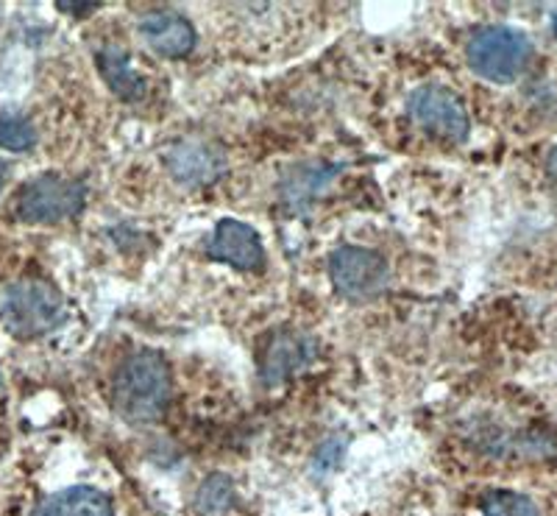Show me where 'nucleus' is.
<instances>
[{
  "instance_id": "nucleus-6",
  "label": "nucleus",
  "mask_w": 557,
  "mask_h": 516,
  "mask_svg": "<svg viewBox=\"0 0 557 516\" xmlns=\"http://www.w3.org/2000/svg\"><path fill=\"white\" fill-rule=\"evenodd\" d=\"M407 112H410L418 126L435 134V137H444L449 143H462L469 137V112H466L462 101L451 89L437 87V84L418 87L407 98Z\"/></svg>"
},
{
  "instance_id": "nucleus-19",
  "label": "nucleus",
  "mask_w": 557,
  "mask_h": 516,
  "mask_svg": "<svg viewBox=\"0 0 557 516\" xmlns=\"http://www.w3.org/2000/svg\"><path fill=\"white\" fill-rule=\"evenodd\" d=\"M552 28H555V34H557V14H555V17H552Z\"/></svg>"
},
{
  "instance_id": "nucleus-3",
  "label": "nucleus",
  "mask_w": 557,
  "mask_h": 516,
  "mask_svg": "<svg viewBox=\"0 0 557 516\" xmlns=\"http://www.w3.org/2000/svg\"><path fill=\"white\" fill-rule=\"evenodd\" d=\"M532 59V42L524 32L491 26L469 42L471 71L491 84H513Z\"/></svg>"
},
{
  "instance_id": "nucleus-16",
  "label": "nucleus",
  "mask_w": 557,
  "mask_h": 516,
  "mask_svg": "<svg viewBox=\"0 0 557 516\" xmlns=\"http://www.w3.org/2000/svg\"><path fill=\"white\" fill-rule=\"evenodd\" d=\"M59 9H62V12H96V3H84V7H82V3H62V7H59Z\"/></svg>"
},
{
  "instance_id": "nucleus-7",
  "label": "nucleus",
  "mask_w": 557,
  "mask_h": 516,
  "mask_svg": "<svg viewBox=\"0 0 557 516\" xmlns=\"http://www.w3.org/2000/svg\"><path fill=\"white\" fill-rule=\"evenodd\" d=\"M207 257L237 271H260L265 266V249L257 230L235 218H223L218 223L207 243Z\"/></svg>"
},
{
  "instance_id": "nucleus-9",
  "label": "nucleus",
  "mask_w": 557,
  "mask_h": 516,
  "mask_svg": "<svg viewBox=\"0 0 557 516\" xmlns=\"http://www.w3.org/2000/svg\"><path fill=\"white\" fill-rule=\"evenodd\" d=\"M315 355L318 344L310 335H305V332H276L271 339V344L265 346V352H262V380H265V385H278L282 380H287V377H293L296 371L305 369V366H310Z\"/></svg>"
},
{
  "instance_id": "nucleus-1",
  "label": "nucleus",
  "mask_w": 557,
  "mask_h": 516,
  "mask_svg": "<svg viewBox=\"0 0 557 516\" xmlns=\"http://www.w3.org/2000/svg\"><path fill=\"white\" fill-rule=\"evenodd\" d=\"M114 410L128 425H153L171 405V369L159 352H132L112 383Z\"/></svg>"
},
{
  "instance_id": "nucleus-4",
  "label": "nucleus",
  "mask_w": 557,
  "mask_h": 516,
  "mask_svg": "<svg viewBox=\"0 0 557 516\" xmlns=\"http://www.w3.org/2000/svg\"><path fill=\"white\" fill-rule=\"evenodd\" d=\"M84 196H87V191L76 179L42 173V176L32 179L28 185H23V191L17 193V201H14V212H17L20 221L57 223L78 216L84 207Z\"/></svg>"
},
{
  "instance_id": "nucleus-11",
  "label": "nucleus",
  "mask_w": 557,
  "mask_h": 516,
  "mask_svg": "<svg viewBox=\"0 0 557 516\" xmlns=\"http://www.w3.org/2000/svg\"><path fill=\"white\" fill-rule=\"evenodd\" d=\"M34 516H114L112 500L92 486H73L45 500Z\"/></svg>"
},
{
  "instance_id": "nucleus-13",
  "label": "nucleus",
  "mask_w": 557,
  "mask_h": 516,
  "mask_svg": "<svg viewBox=\"0 0 557 516\" xmlns=\"http://www.w3.org/2000/svg\"><path fill=\"white\" fill-rule=\"evenodd\" d=\"M237 491L232 478L215 472L203 478V483L196 491V511L201 516H223L235 508Z\"/></svg>"
},
{
  "instance_id": "nucleus-17",
  "label": "nucleus",
  "mask_w": 557,
  "mask_h": 516,
  "mask_svg": "<svg viewBox=\"0 0 557 516\" xmlns=\"http://www.w3.org/2000/svg\"><path fill=\"white\" fill-rule=\"evenodd\" d=\"M546 171L552 173V176L557 179V146L552 148V153H549V160H546Z\"/></svg>"
},
{
  "instance_id": "nucleus-15",
  "label": "nucleus",
  "mask_w": 557,
  "mask_h": 516,
  "mask_svg": "<svg viewBox=\"0 0 557 516\" xmlns=\"http://www.w3.org/2000/svg\"><path fill=\"white\" fill-rule=\"evenodd\" d=\"M34 146H37V128L32 126V121L17 112H3L0 115V148L23 153L32 151Z\"/></svg>"
},
{
  "instance_id": "nucleus-14",
  "label": "nucleus",
  "mask_w": 557,
  "mask_h": 516,
  "mask_svg": "<svg viewBox=\"0 0 557 516\" xmlns=\"http://www.w3.org/2000/svg\"><path fill=\"white\" fill-rule=\"evenodd\" d=\"M482 516H541L535 503L519 491H507V489H494L487 491L480 503Z\"/></svg>"
},
{
  "instance_id": "nucleus-10",
  "label": "nucleus",
  "mask_w": 557,
  "mask_h": 516,
  "mask_svg": "<svg viewBox=\"0 0 557 516\" xmlns=\"http://www.w3.org/2000/svg\"><path fill=\"white\" fill-rule=\"evenodd\" d=\"M139 37L153 53L165 59H182L196 48V28L187 17L176 12H148L139 20Z\"/></svg>"
},
{
  "instance_id": "nucleus-2",
  "label": "nucleus",
  "mask_w": 557,
  "mask_h": 516,
  "mask_svg": "<svg viewBox=\"0 0 557 516\" xmlns=\"http://www.w3.org/2000/svg\"><path fill=\"white\" fill-rule=\"evenodd\" d=\"M0 321L14 339H39L64 321V302L45 282H17L0 302Z\"/></svg>"
},
{
  "instance_id": "nucleus-5",
  "label": "nucleus",
  "mask_w": 557,
  "mask_h": 516,
  "mask_svg": "<svg viewBox=\"0 0 557 516\" xmlns=\"http://www.w3.org/2000/svg\"><path fill=\"white\" fill-rule=\"evenodd\" d=\"M330 280L335 291L346 299H371L385 291L391 271L385 257L360 246H343L330 257Z\"/></svg>"
},
{
  "instance_id": "nucleus-8",
  "label": "nucleus",
  "mask_w": 557,
  "mask_h": 516,
  "mask_svg": "<svg viewBox=\"0 0 557 516\" xmlns=\"http://www.w3.org/2000/svg\"><path fill=\"white\" fill-rule=\"evenodd\" d=\"M165 165L171 176L182 185L201 187L212 185L226 171V157L218 146L207 140H178L168 148Z\"/></svg>"
},
{
  "instance_id": "nucleus-12",
  "label": "nucleus",
  "mask_w": 557,
  "mask_h": 516,
  "mask_svg": "<svg viewBox=\"0 0 557 516\" xmlns=\"http://www.w3.org/2000/svg\"><path fill=\"white\" fill-rule=\"evenodd\" d=\"M98 71H101L103 82L109 84L114 96L123 98V101H137L146 93V82L139 73H134L132 59L123 48H114V45H107L96 53Z\"/></svg>"
},
{
  "instance_id": "nucleus-18",
  "label": "nucleus",
  "mask_w": 557,
  "mask_h": 516,
  "mask_svg": "<svg viewBox=\"0 0 557 516\" xmlns=\"http://www.w3.org/2000/svg\"><path fill=\"white\" fill-rule=\"evenodd\" d=\"M3 179H7V165L0 162V187H3Z\"/></svg>"
}]
</instances>
